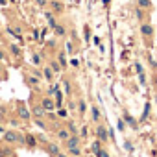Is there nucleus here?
I'll use <instances>...</instances> for the list:
<instances>
[{"instance_id": "nucleus-1", "label": "nucleus", "mask_w": 157, "mask_h": 157, "mask_svg": "<svg viewBox=\"0 0 157 157\" xmlns=\"http://www.w3.org/2000/svg\"><path fill=\"white\" fill-rule=\"evenodd\" d=\"M4 140H6V142H22L24 139H22L19 133H15V131H6V133H4Z\"/></svg>"}, {"instance_id": "nucleus-2", "label": "nucleus", "mask_w": 157, "mask_h": 157, "mask_svg": "<svg viewBox=\"0 0 157 157\" xmlns=\"http://www.w3.org/2000/svg\"><path fill=\"white\" fill-rule=\"evenodd\" d=\"M96 135H98V140H100V142H107V139H109L107 129H105L104 126H98V128H96Z\"/></svg>"}, {"instance_id": "nucleus-3", "label": "nucleus", "mask_w": 157, "mask_h": 157, "mask_svg": "<svg viewBox=\"0 0 157 157\" xmlns=\"http://www.w3.org/2000/svg\"><path fill=\"white\" fill-rule=\"evenodd\" d=\"M50 8H52V13H61L65 10V4L59 2V0H52L50 2Z\"/></svg>"}, {"instance_id": "nucleus-4", "label": "nucleus", "mask_w": 157, "mask_h": 157, "mask_svg": "<svg viewBox=\"0 0 157 157\" xmlns=\"http://www.w3.org/2000/svg\"><path fill=\"white\" fill-rule=\"evenodd\" d=\"M41 105L44 107V111H52V109H56V102H54L52 98H43Z\"/></svg>"}, {"instance_id": "nucleus-5", "label": "nucleus", "mask_w": 157, "mask_h": 157, "mask_svg": "<svg viewBox=\"0 0 157 157\" xmlns=\"http://www.w3.org/2000/svg\"><path fill=\"white\" fill-rule=\"evenodd\" d=\"M140 33H142L144 37H150V35L153 33V28H151L150 24H146V22H144V24H140Z\"/></svg>"}, {"instance_id": "nucleus-6", "label": "nucleus", "mask_w": 157, "mask_h": 157, "mask_svg": "<svg viewBox=\"0 0 157 157\" xmlns=\"http://www.w3.org/2000/svg\"><path fill=\"white\" fill-rule=\"evenodd\" d=\"M30 115H32V113L24 107V104H19V117H21V118H24V120H28V118H30Z\"/></svg>"}, {"instance_id": "nucleus-7", "label": "nucleus", "mask_w": 157, "mask_h": 157, "mask_svg": "<svg viewBox=\"0 0 157 157\" xmlns=\"http://www.w3.org/2000/svg\"><path fill=\"white\" fill-rule=\"evenodd\" d=\"M65 142H67V146H68V148H72V146H80V139H78L76 135H70Z\"/></svg>"}, {"instance_id": "nucleus-8", "label": "nucleus", "mask_w": 157, "mask_h": 157, "mask_svg": "<svg viewBox=\"0 0 157 157\" xmlns=\"http://www.w3.org/2000/svg\"><path fill=\"white\" fill-rule=\"evenodd\" d=\"M54 98H56V100H54V102H56V107L59 109V107L63 105V94H61V91H59V89H56V94H54Z\"/></svg>"}, {"instance_id": "nucleus-9", "label": "nucleus", "mask_w": 157, "mask_h": 157, "mask_svg": "<svg viewBox=\"0 0 157 157\" xmlns=\"http://www.w3.org/2000/svg\"><path fill=\"white\" fill-rule=\"evenodd\" d=\"M137 6L140 10H150L151 8V0H137Z\"/></svg>"}, {"instance_id": "nucleus-10", "label": "nucleus", "mask_w": 157, "mask_h": 157, "mask_svg": "<svg viewBox=\"0 0 157 157\" xmlns=\"http://www.w3.org/2000/svg\"><path fill=\"white\" fill-rule=\"evenodd\" d=\"M46 148H48V151H50L52 155H57V153H59V146H57L56 142H48Z\"/></svg>"}, {"instance_id": "nucleus-11", "label": "nucleus", "mask_w": 157, "mask_h": 157, "mask_svg": "<svg viewBox=\"0 0 157 157\" xmlns=\"http://www.w3.org/2000/svg\"><path fill=\"white\" fill-rule=\"evenodd\" d=\"M44 113H46V111H44V107H43V105H37V107L33 109V115H35L37 118H43V117H44Z\"/></svg>"}, {"instance_id": "nucleus-12", "label": "nucleus", "mask_w": 157, "mask_h": 157, "mask_svg": "<svg viewBox=\"0 0 157 157\" xmlns=\"http://www.w3.org/2000/svg\"><path fill=\"white\" fill-rule=\"evenodd\" d=\"M57 137H59L61 140H67V139L70 137V131H68V129H59V131H57Z\"/></svg>"}, {"instance_id": "nucleus-13", "label": "nucleus", "mask_w": 157, "mask_h": 157, "mask_svg": "<svg viewBox=\"0 0 157 157\" xmlns=\"http://www.w3.org/2000/svg\"><path fill=\"white\" fill-rule=\"evenodd\" d=\"M24 142H26V144H28L30 148H33V146L37 144V142H35V137H33V135H26V137H24Z\"/></svg>"}, {"instance_id": "nucleus-14", "label": "nucleus", "mask_w": 157, "mask_h": 157, "mask_svg": "<svg viewBox=\"0 0 157 157\" xmlns=\"http://www.w3.org/2000/svg\"><path fill=\"white\" fill-rule=\"evenodd\" d=\"M10 33H13V35H17V39L21 41L22 37H21V28H10Z\"/></svg>"}, {"instance_id": "nucleus-15", "label": "nucleus", "mask_w": 157, "mask_h": 157, "mask_svg": "<svg viewBox=\"0 0 157 157\" xmlns=\"http://www.w3.org/2000/svg\"><path fill=\"white\" fill-rule=\"evenodd\" d=\"M46 19H48V22H50V26L54 28V26H56V21H54V17H52V11H46Z\"/></svg>"}, {"instance_id": "nucleus-16", "label": "nucleus", "mask_w": 157, "mask_h": 157, "mask_svg": "<svg viewBox=\"0 0 157 157\" xmlns=\"http://www.w3.org/2000/svg\"><path fill=\"white\" fill-rule=\"evenodd\" d=\"M68 150H70V153H72L74 157H76V155H80V153H82V151H80V146H72V148H68Z\"/></svg>"}, {"instance_id": "nucleus-17", "label": "nucleus", "mask_w": 157, "mask_h": 157, "mask_svg": "<svg viewBox=\"0 0 157 157\" xmlns=\"http://www.w3.org/2000/svg\"><path fill=\"white\" fill-rule=\"evenodd\" d=\"M54 30H56V33H57V35H65V28H63V26H57V24H56V26H54Z\"/></svg>"}, {"instance_id": "nucleus-18", "label": "nucleus", "mask_w": 157, "mask_h": 157, "mask_svg": "<svg viewBox=\"0 0 157 157\" xmlns=\"http://www.w3.org/2000/svg\"><path fill=\"white\" fill-rule=\"evenodd\" d=\"M91 113H93V118H94V120H98V118H100V111H98V107H93V109H91Z\"/></svg>"}, {"instance_id": "nucleus-19", "label": "nucleus", "mask_w": 157, "mask_h": 157, "mask_svg": "<svg viewBox=\"0 0 157 157\" xmlns=\"http://www.w3.org/2000/svg\"><path fill=\"white\" fill-rule=\"evenodd\" d=\"M67 129H68V131H70L72 135H76V131H78V128H76V126H74L72 122H70V124H67Z\"/></svg>"}, {"instance_id": "nucleus-20", "label": "nucleus", "mask_w": 157, "mask_h": 157, "mask_svg": "<svg viewBox=\"0 0 157 157\" xmlns=\"http://www.w3.org/2000/svg\"><path fill=\"white\" fill-rule=\"evenodd\" d=\"M35 4H37L39 8H46V6H48V0H35Z\"/></svg>"}, {"instance_id": "nucleus-21", "label": "nucleus", "mask_w": 157, "mask_h": 157, "mask_svg": "<svg viewBox=\"0 0 157 157\" xmlns=\"http://www.w3.org/2000/svg\"><path fill=\"white\" fill-rule=\"evenodd\" d=\"M124 118H126V122H128V124H129L131 128H135V120H133V118H131L129 115H124Z\"/></svg>"}, {"instance_id": "nucleus-22", "label": "nucleus", "mask_w": 157, "mask_h": 157, "mask_svg": "<svg viewBox=\"0 0 157 157\" xmlns=\"http://www.w3.org/2000/svg\"><path fill=\"white\" fill-rule=\"evenodd\" d=\"M11 52H13L15 56H21V48H19V46H15V44H11Z\"/></svg>"}, {"instance_id": "nucleus-23", "label": "nucleus", "mask_w": 157, "mask_h": 157, "mask_svg": "<svg viewBox=\"0 0 157 157\" xmlns=\"http://www.w3.org/2000/svg\"><path fill=\"white\" fill-rule=\"evenodd\" d=\"M50 68H52L54 72H59V65H57L56 61H52V63H50Z\"/></svg>"}, {"instance_id": "nucleus-24", "label": "nucleus", "mask_w": 157, "mask_h": 157, "mask_svg": "<svg viewBox=\"0 0 157 157\" xmlns=\"http://www.w3.org/2000/svg\"><path fill=\"white\" fill-rule=\"evenodd\" d=\"M117 128H118L120 131H124V129H126V128H124V120H122V118H118V122H117Z\"/></svg>"}, {"instance_id": "nucleus-25", "label": "nucleus", "mask_w": 157, "mask_h": 157, "mask_svg": "<svg viewBox=\"0 0 157 157\" xmlns=\"http://www.w3.org/2000/svg\"><path fill=\"white\" fill-rule=\"evenodd\" d=\"M93 150H94V153H98V151L102 150V148H100V140H96V142L93 144Z\"/></svg>"}, {"instance_id": "nucleus-26", "label": "nucleus", "mask_w": 157, "mask_h": 157, "mask_svg": "<svg viewBox=\"0 0 157 157\" xmlns=\"http://www.w3.org/2000/svg\"><path fill=\"white\" fill-rule=\"evenodd\" d=\"M57 115H59L61 118H67V115H68V113H67L65 109H61V107H59V111H57Z\"/></svg>"}, {"instance_id": "nucleus-27", "label": "nucleus", "mask_w": 157, "mask_h": 157, "mask_svg": "<svg viewBox=\"0 0 157 157\" xmlns=\"http://www.w3.org/2000/svg\"><path fill=\"white\" fill-rule=\"evenodd\" d=\"M28 82H30L32 85H35V83H39V80H37V78H35V76H30V78H28Z\"/></svg>"}, {"instance_id": "nucleus-28", "label": "nucleus", "mask_w": 157, "mask_h": 157, "mask_svg": "<svg viewBox=\"0 0 157 157\" xmlns=\"http://www.w3.org/2000/svg\"><path fill=\"white\" fill-rule=\"evenodd\" d=\"M59 63H61V67H65V65H67V59H65V56H63V54H59Z\"/></svg>"}, {"instance_id": "nucleus-29", "label": "nucleus", "mask_w": 157, "mask_h": 157, "mask_svg": "<svg viewBox=\"0 0 157 157\" xmlns=\"http://www.w3.org/2000/svg\"><path fill=\"white\" fill-rule=\"evenodd\" d=\"M96 155H98V157H109V153H107L105 150H100V151H98Z\"/></svg>"}, {"instance_id": "nucleus-30", "label": "nucleus", "mask_w": 157, "mask_h": 157, "mask_svg": "<svg viewBox=\"0 0 157 157\" xmlns=\"http://www.w3.org/2000/svg\"><path fill=\"white\" fill-rule=\"evenodd\" d=\"M44 76L50 80V78H52V70H50V68H44Z\"/></svg>"}, {"instance_id": "nucleus-31", "label": "nucleus", "mask_w": 157, "mask_h": 157, "mask_svg": "<svg viewBox=\"0 0 157 157\" xmlns=\"http://www.w3.org/2000/svg\"><path fill=\"white\" fill-rule=\"evenodd\" d=\"M80 111H82V113H85V102H83V100L80 102Z\"/></svg>"}, {"instance_id": "nucleus-32", "label": "nucleus", "mask_w": 157, "mask_h": 157, "mask_svg": "<svg viewBox=\"0 0 157 157\" xmlns=\"http://www.w3.org/2000/svg\"><path fill=\"white\" fill-rule=\"evenodd\" d=\"M63 83H65V91L70 93V83H68V82H63Z\"/></svg>"}, {"instance_id": "nucleus-33", "label": "nucleus", "mask_w": 157, "mask_h": 157, "mask_svg": "<svg viewBox=\"0 0 157 157\" xmlns=\"http://www.w3.org/2000/svg\"><path fill=\"white\" fill-rule=\"evenodd\" d=\"M70 65H72V67H78V65H80V61H78V59H72Z\"/></svg>"}, {"instance_id": "nucleus-34", "label": "nucleus", "mask_w": 157, "mask_h": 157, "mask_svg": "<svg viewBox=\"0 0 157 157\" xmlns=\"http://www.w3.org/2000/svg\"><path fill=\"white\" fill-rule=\"evenodd\" d=\"M4 57H6V56H4V52L0 50V61H4Z\"/></svg>"}, {"instance_id": "nucleus-35", "label": "nucleus", "mask_w": 157, "mask_h": 157, "mask_svg": "<svg viewBox=\"0 0 157 157\" xmlns=\"http://www.w3.org/2000/svg\"><path fill=\"white\" fill-rule=\"evenodd\" d=\"M8 4V0H0V6H6Z\"/></svg>"}, {"instance_id": "nucleus-36", "label": "nucleus", "mask_w": 157, "mask_h": 157, "mask_svg": "<svg viewBox=\"0 0 157 157\" xmlns=\"http://www.w3.org/2000/svg\"><path fill=\"white\" fill-rule=\"evenodd\" d=\"M56 157H67V155H63V153H57V155H56Z\"/></svg>"}, {"instance_id": "nucleus-37", "label": "nucleus", "mask_w": 157, "mask_h": 157, "mask_svg": "<svg viewBox=\"0 0 157 157\" xmlns=\"http://www.w3.org/2000/svg\"><path fill=\"white\" fill-rule=\"evenodd\" d=\"M2 117H4V115H2V111H0V120H2Z\"/></svg>"}, {"instance_id": "nucleus-38", "label": "nucleus", "mask_w": 157, "mask_h": 157, "mask_svg": "<svg viewBox=\"0 0 157 157\" xmlns=\"http://www.w3.org/2000/svg\"><path fill=\"white\" fill-rule=\"evenodd\" d=\"M0 131H4V128H2V126H0Z\"/></svg>"}, {"instance_id": "nucleus-39", "label": "nucleus", "mask_w": 157, "mask_h": 157, "mask_svg": "<svg viewBox=\"0 0 157 157\" xmlns=\"http://www.w3.org/2000/svg\"><path fill=\"white\" fill-rule=\"evenodd\" d=\"M0 70H2V65H0Z\"/></svg>"}, {"instance_id": "nucleus-40", "label": "nucleus", "mask_w": 157, "mask_h": 157, "mask_svg": "<svg viewBox=\"0 0 157 157\" xmlns=\"http://www.w3.org/2000/svg\"><path fill=\"white\" fill-rule=\"evenodd\" d=\"M76 157H80V155H76Z\"/></svg>"}]
</instances>
